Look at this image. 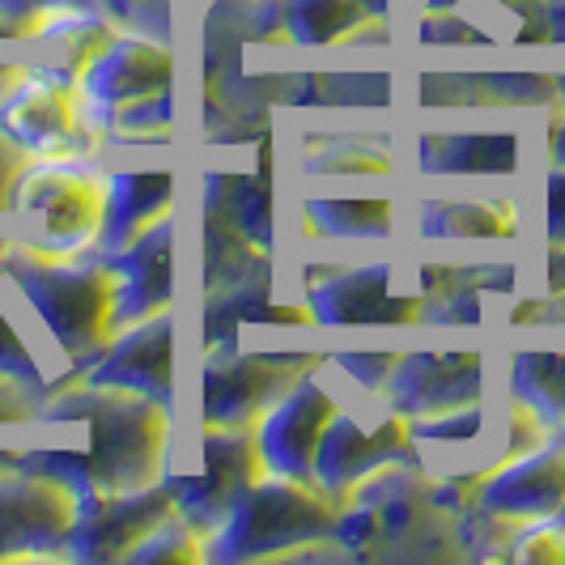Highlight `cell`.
Returning a JSON list of instances; mask_svg holds the SVG:
<instances>
[{
	"instance_id": "1",
	"label": "cell",
	"mask_w": 565,
	"mask_h": 565,
	"mask_svg": "<svg viewBox=\"0 0 565 565\" xmlns=\"http://www.w3.org/2000/svg\"><path fill=\"white\" fill-rule=\"evenodd\" d=\"M34 425L85 429V443L22 447V468L56 477L77 498L149 489V484L167 481V472L174 468L179 413L137 392H115V387L68 379L43 399Z\"/></svg>"
},
{
	"instance_id": "2",
	"label": "cell",
	"mask_w": 565,
	"mask_h": 565,
	"mask_svg": "<svg viewBox=\"0 0 565 565\" xmlns=\"http://www.w3.org/2000/svg\"><path fill=\"white\" fill-rule=\"evenodd\" d=\"M0 273L30 323L60 353L64 383L77 379L85 362L111 340L115 277L107 255H60L22 238H0Z\"/></svg>"
},
{
	"instance_id": "3",
	"label": "cell",
	"mask_w": 565,
	"mask_h": 565,
	"mask_svg": "<svg viewBox=\"0 0 565 565\" xmlns=\"http://www.w3.org/2000/svg\"><path fill=\"white\" fill-rule=\"evenodd\" d=\"M337 510V502L319 493L311 481L264 472L204 536V562L252 565L311 557L315 548L332 544Z\"/></svg>"
},
{
	"instance_id": "4",
	"label": "cell",
	"mask_w": 565,
	"mask_h": 565,
	"mask_svg": "<svg viewBox=\"0 0 565 565\" xmlns=\"http://www.w3.org/2000/svg\"><path fill=\"white\" fill-rule=\"evenodd\" d=\"M455 532V519L434 507L422 463H392L340 502L332 544L344 557H438L451 553Z\"/></svg>"
},
{
	"instance_id": "5",
	"label": "cell",
	"mask_w": 565,
	"mask_h": 565,
	"mask_svg": "<svg viewBox=\"0 0 565 565\" xmlns=\"http://www.w3.org/2000/svg\"><path fill=\"white\" fill-rule=\"evenodd\" d=\"M298 302L319 332L353 328H422L425 298L404 281L396 255L379 259H302Z\"/></svg>"
},
{
	"instance_id": "6",
	"label": "cell",
	"mask_w": 565,
	"mask_h": 565,
	"mask_svg": "<svg viewBox=\"0 0 565 565\" xmlns=\"http://www.w3.org/2000/svg\"><path fill=\"white\" fill-rule=\"evenodd\" d=\"M103 209H107V183L98 158H60V162L30 158L13 183L4 217L22 226L13 238L30 247L77 255L98 247Z\"/></svg>"
},
{
	"instance_id": "7",
	"label": "cell",
	"mask_w": 565,
	"mask_h": 565,
	"mask_svg": "<svg viewBox=\"0 0 565 565\" xmlns=\"http://www.w3.org/2000/svg\"><path fill=\"white\" fill-rule=\"evenodd\" d=\"M328 349L217 344L200 370V429H255V422L319 362Z\"/></svg>"
},
{
	"instance_id": "8",
	"label": "cell",
	"mask_w": 565,
	"mask_h": 565,
	"mask_svg": "<svg viewBox=\"0 0 565 565\" xmlns=\"http://www.w3.org/2000/svg\"><path fill=\"white\" fill-rule=\"evenodd\" d=\"M392 463H422L408 422L392 413L383 396L349 392L315 447L311 484L340 507L353 498L358 484H366L374 472H383Z\"/></svg>"
},
{
	"instance_id": "9",
	"label": "cell",
	"mask_w": 565,
	"mask_h": 565,
	"mask_svg": "<svg viewBox=\"0 0 565 565\" xmlns=\"http://www.w3.org/2000/svg\"><path fill=\"white\" fill-rule=\"evenodd\" d=\"M0 132L39 162L103 153V137L82 115L73 73L56 64H26L22 77L0 94Z\"/></svg>"
},
{
	"instance_id": "10",
	"label": "cell",
	"mask_w": 565,
	"mask_h": 565,
	"mask_svg": "<svg viewBox=\"0 0 565 565\" xmlns=\"http://www.w3.org/2000/svg\"><path fill=\"white\" fill-rule=\"evenodd\" d=\"M73 85L85 124L103 137L107 119L174 89V43L158 30L115 26L111 39L77 68Z\"/></svg>"
},
{
	"instance_id": "11",
	"label": "cell",
	"mask_w": 565,
	"mask_h": 565,
	"mask_svg": "<svg viewBox=\"0 0 565 565\" xmlns=\"http://www.w3.org/2000/svg\"><path fill=\"white\" fill-rule=\"evenodd\" d=\"M527 162L523 128H413L399 167L425 183H514Z\"/></svg>"
},
{
	"instance_id": "12",
	"label": "cell",
	"mask_w": 565,
	"mask_h": 565,
	"mask_svg": "<svg viewBox=\"0 0 565 565\" xmlns=\"http://www.w3.org/2000/svg\"><path fill=\"white\" fill-rule=\"evenodd\" d=\"M77 493L64 481L13 468L0 477V562H68Z\"/></svg>"
},
{
	"instance_id": "13",
	"label": "cell",
	"mask_w": 565,
	"mask_h": 565,
	"mask_svg": "<svg viewBox=\"0 0 565 565\" xmlns=\"http://www.w3.org/2000/svg\"><path fill=\"white\" fill-rule=\"evenodd\" d=\"M340 379L332 370L319 366L307 370L289 392H285L259 422H255V447L259 463L273 477H294V481H311L315 447L323 438L328 422L340 408Z\"/></svg>"
},
{
	"instance_id": "14",
	"label": "cell",
	"mask_w": 565,
	"mask_h": 565,
	"mask_svg": "<svg viewBox=\"0 0 565 565\" xmlns=\"http://www.w3.org/2000/svg\"><path fill=\"white\" fill-rule=\"evenodd\" d=\"M174 484V510L209 536L230 507L264 477L255 429H200V468L188 477L183 468L167 472Z\"/></svg>"
},
{
	"instance_id": "15",
	"label": "cell",
	"mask_w": 565,
	"mask_h": 565,
	"mask_svg": "<svg viewBox=\"0 0 565 565\" xmlns=\"http://www.w3.org/2000/svg\"><path fill=\"white\" fill-rule=\"evenodd\" d=\"M399 238L417 247H510L523 238V209L510 192L443 196L408 192L399 204Z\"/></svg>"
},
{
	"instance_id": "16",
	"label": "cell",
	"mask_w": 565,
	"mask_h": 565,
	"mask_svg": "<svg viewBox=\"0 0 565 565\" xmlns=\"http://www.w3.org/2000/svg\"><path fill=\"white\" fill-rule=\"evenodd\" d=\"M484 353L481 344H459V349H399L396 370L383 383V404L399 413L404 422H422L451 413L459 404H472L484 396Z\"/></svg>"
},
{
	"instance_id": "17",
	"label": "cell",
	"mask_w": 565,
	"mask_h": 565,
	"mask_svg": "<svg viewBox=\"0 0 565 565\" xmlns=\"http://www.w3.org/2000/svg\"><path fill=\"white\" fill-rule=\"evenodd\" d=\"M170 510H174L170 477L149 484V489H132V493L77 498V519L68 532V562H128V553L167 519Z\"/></svg>"
},
{
	"instance_id": "18",
	"label": "cell",
	"mask_w": 565,
	"mask_h": 565,
	"mask_svg": "<svg viewBox=\"0 0 565 565\" xmlns=\"http://www.w3.org/2000/svg\"><path fill=\"white\" fill-rule=\"evenodd\" d=\"M94 387L137 392L174 408V311H158L115 332L77 374ZM179 413V408H174Z\"/></svg>"
},
{
	"instance_id": "19",
	"label": "cell",
	"mask_w": 565,
	"mask_h": 565,
	"mask_svg": "<svg viewBox=\"0 0 565 565\" xmlns=\"http://www.w3.org/2000/svg\"><path fill=\"white\" fill-rule=\"evenodd\" d=\"M103 255V252H98ZM115 277L111 337L158 311H174V213L107 255Z\"/></svg>"
},
{
	"instance_id": "20",
	"label": "cell",
	"mask_w": 565,
	"mask_h": 565,
	"mask_svg": "<svg viewBox=\"0 0 565 565\" xmlns=\"http://www.w3.org/2000/svg\"><path fill=\"white\" fill-rule=\"evenodd\" d=\"M477 510L502 523H527L565 510V447L548 434L540 447L489 468L477 481Z\"/></svg>"
},
{
	"instance_id": "21",
	"label": "cell",
	"mask_w": 565,
	"mask_h": 565,
	"mask_svg": "<svg viewBox=\"0 0 565 565\" xmlns=\"http://www.w3.org/2000/svg\"><path fill=\"white\" fill-rule=\"evenodd\" d=\"M302 243L311 247H392L399 243L396 196H328L307 192L298 204Z\"/></svg>"
},
{
	"instance_id": "22",
	"label": "cell",
	"mask_w": 565,
	"mask_h": 565,
	"mask_svg": "<svg viewBox=\"0 0 565 565\" xmlns=\"http://www.w3.org/2000/svg\"><path fill=\"white\" fill-rule=\"evenodd\" d=\"M103 183H107V209H103V234H98V247H94L103 255L128 247L137 234H145L153 222L170 217L174 204H179V174H174V167H107Z\"/></svg>"
},
{
	"instance_id": "23",
	"label": "cell",
	"mask_w": 565,
	"mask_h": 565,
	"mask_svg": "<svg viewBox=\"0 0 565 565\" xmlns=\"http://www.w3.org/2000/svg\"><path fill=\"white\" fill-rule=\"evenodd\" d=\"M298 174L307 183L328 179H396L399 149L387 132H307L298 141Z\"/></svg>"
},
{
	"instance_id": "24",
	"label": "cell",
	"mask_w": 565,
	"mask_h": 565,
	"mask_svg": "<svg viewBox=\"0 0 565 565\" xmlns=\"http://www.w3.org/2000/svg\"><path fill=\"white\" fill-rule=\"evenodd\" d=\"M553 340H510L507 344V396L532 408L548 429L565 422V340L562 319H544Z\"/></svg>"
},
{
	"instance_id": "25",
	"label": "cell",
	"mask_w": 565,
	"mask_h": 565,
	"mask_svg": "<svg viewBox=\"0 0 565 565\" xmlns=\"http://www.w3.org/2000/svg\"><path fill=\"white\" fill-rule=\"evenodd\" d=\"M204 213L234 226L259 255L273 259V179L268 170H209L204 174Z\"/></svg>"
},
{
	"instance_id": "26",
	"label": "cell",
	"mask_w": 565,
	"mask_h": 565,
	"mask_svg": "<svg viewBox=\"0 0 565 565\" xmlns=\"http://www.w3.org/2000/svg\"><path fill=\"white\" fill-rule=\"evenodd\" d=\"M383 30L370 0H281V34L298 47H349Z\"/></svg>"
},
{
	"instance_id": "27",
	"label": "cell",
	"mask_w": 565,
	"mask_h": 565,
	"mask_svg": "<svg viewBox=\"0 0 565 565\" xmlns=\"http://www.w3.org/2000/svg\"><path fill=\"white\" fill-rule=\"evenodd\" d=\"M170 145L174 141V89L119 111L103 128V145Z\"/></svg>"
},
{
	"instance_id": "28",
	"label": "cell",
	"mask_w": 565,
	"mask_h": 565,
	"mask_svg": "<svg viewBox=\"0 0 565 565\" xmlns=\"http://www.w3.org/2000/svg\"><path fill=\"white\" fill-rule=\"evenodd\" d=\"M0 289H4V273H0ZM0 374L4 379H18L26 387H39L47 396L56 392V379L47 374L39 349H34V340L22 332V319L13 315V307H4V298H0Z\"/></svg>"
},
{
	"instance_id": "29",
	"label": "cell",
	"mask_w": 565,
	"mask_h": 565,
	"mask_svg": "<svg viewBox=\"0 0 565 565\" xmlns=\"http://www.w3.org/2000/svg\"><path fill=\"white\" fill-rule=\"evenodd\" d=\"M192 562H204V536H200L179 510H170L167 519L128 553V565H192Z\"/></svg>"
},
{
	"instance_id": "30",
	"label": "cell",
	"mask_w": 565,
	"mask_h": 565,
	"mask_svg": "<svg viewBox=\"0 0 565 565\" xmlns=\"http://www.w3.org/2000/svg\"><path fill=\"white\" fill-rule=\"evenodd\" d=\"M507 562L519 565H565V510L514 523L507 544Z\"/></svg>"
},
{
	"instance_id": "31",
	"label": "cell",
	"mask_w": 565,
	"mask_h": 565,
	"mask_svg": "<svg viewBox=\"0 0 565 565\" xmlns=\"http://www.w3.org/2000/svg\"><path fill=\"white\" fill-rule=\"evenodd\" d=\"M396 358H399V349H328L323 366L337 374L340 387L379 396L383 383H387L392 370H396Z\"/></svg>"
},
{
	"instance_id": "32",
	"label": "cell",
	"mask_w": 565,
	"mask_h": 565,
	"mask_svg": "<svg viewBox=\"0 0 565 565\" xmlns=\"http://www.w3.org/2000/svg\"><path fill=\"white\" fill-rule=\"evenodd\" d=\"M98 0H0V18L13 26V39H30L47 18L68 9H94Z\"/></svg>"
},
{
	"instance_id": "33",
	"label": "cell",
	"mask_w": 565,
	"mask_h": 565,
	"mask_svg": "<svg viewBox=\"0 0 565 565\" xmlns=\"http://www.w3.org/2000/svg\"><path fill=\"white\" fill-rule=\"evenodd\" d=\"M544 252H565V167L544 162Z\"/></svg>"
},
{
	"instance_id": "34",
	"label": "cell",
	"mask_w": 565,
	"mask_h": 565,
	"mask_svg": "<svg viewBox=\"0 0 565 565\" xmlns=\"http://www.w3.org/2000/svg\"><path fill=\"white\" fill-rule=\"evenodd\" d=\"M43 399H47V392L26 387V383L0 374V425H34Z\"/></svg>"
},
{
	"instance_id": "35",
	"label": "cell",
	"mask_w": 565,
	"mask_h": 565,
	"mask_svg": "<svg viewBox=\"0 0 565 565\" xmlns=\"http://www.w3.org/2000/svg\"><path fill=\"white\" fill-rule=\"evenodd\" d=\"M26 153L18 149V145L9 141L4 132H0V217L9 213V200H13V183H18V174L26 170Z\"/></svg>"
},
{
	"instance_id": "36",
	"label": "cell",
	"mask_w": 565,
	"mask_h": 565,
	"mask_svg": "<svg viewBox=\"0 0 565 565\" xmlns=\"http://www.w3.org/2000/svg\"><path fill=\"white\" fill-rule=\"evenodd\" d=\"M149 4H153V0H98V9L111 18L115 26H141Z\"/></svg>"
},
{
	"instance_id": "37",
	"label": "cell",
	"mask_w": 565,
	"mask_h": 565,
	"mask_svg": "<svg viewBox=\"0 0 565 565\" xmlns=\"http://www.w3.org/2000/svg\"><path fill=\"white\" fill-rule=\"evenodd\" d=\"M544 162L565 167V107H553L548 128H544Z\"/></svg>"
},
{
	"instance_id": "38",
	"label": "cell",
	"mask_w": 565,
	"mask_h": 565,
	"mask_svg": "<svg viewBox=\"0 0 565 565\" xmlns=\"http://www.w3.org/2000/svg\"><path fill=\"white\" fill-rule=\"evenodd\" d=\"M548 39L553 47H565V0H548Z\"/></svg>"
},
{
	"instance_id": "39",
	"label": "cell",
	"mask_w": 565,
	"mask_h": 565,
	"mask_svg": "<svg viewBox=\"0 0 565 565\" xmlns=\"http://www.w3.org/2000/svg\"><path fill=\"white\" fill-rule=\"evenodd\" d=\"M544 319H565V294H544Z\"/></svg>"
},
{
	"instance_id": "40",
	"label": "cell",
	"mask_w": 565,
	"mask_h": 565,
	"mask_svg": "<svg viewBox=\"0 0 565 565\" xmlns=\"http://www.w3.org/2000/svg\"><path fill=\"white\" fill-rule=\"evenodd\" d=\"M13 468H22V447H0V477Z\"/></svg>"
},
{
	"instance_id": "41",
	"label": "cell",
	"mask_w": 565,
	"mask_h": 565,
	"mask_svg": "<svg viewBox=\"0 0 565 565\" xmlns=\"http://www.w3.org/2000/svg\"><path fill=\"white\" fill-rule=\"evenodd\" d=\"M22 68H26L22 60H13V64H0V94H4V89H9L13 82H18V77H22Z\"/></svg>"
},
{
	"instance_id": "42",
	"label": "cell",
	"mask_w": 565,
	"mask_h": 565,
	"mask_svg": "<svg viewBox=\"0 0 565 565\" xmlns=\"http://www.w3.org/2000/svg\"><path fill=\"white\" fill-rule=\"evenodd\" d=\"M0 39H13V26H9L4 18H0Z\"/></svg>"
},
{
	"instance_id": "43",
	"label": "cell",
	"mask_w": 565,
	"mask_h": 565,
	"mask_svg": "<svg viewBox=\"0 0 565 565\" xmlns=\"http://www.w3.org/2000/svg\"><path fill=\"white\" fill-rule=\"evenodd\" d=\"M557 107H565V73H562V89H557Z\"/></svg>"
},
{
	"instance_id": "44",
	"label": "cell",
	"mask_w": 565,
	"mask_h": 565,
	"mask_svg": "<svg viewBox=\"0 0 565 565\" xmlns=\"http://www.w3.org/2000/svg\"><path fill=\"white\" fill-rule=\"evenodd\" d=\"M553 434H557V443H562V447H565V422L557 425V429H553Z\"/></svg>"
}]
</instances>
